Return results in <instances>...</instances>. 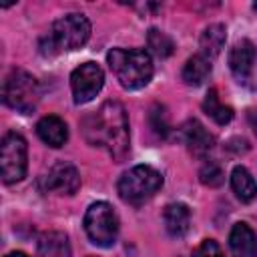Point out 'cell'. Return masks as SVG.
<instances>
[{
    "mask_svg": "<svg viewBox=\"0 0 257 257\" xmlns=\"http://www.w3.org/2000/svg\"><path fill=\"white\" fill-rule=\"evenodd\" d=\"M229 249L233 257H257V235L247 223H235L229 233Z\"/></svg>",
    "mask_w": 257,
    "mask_h": 257,
    "instance_id": "7c38bea8",
    "label": "cell"
},
{
    "mask_svg": "<svg viewBox=\"0 0 257 257\" xmlns=\"http://www.w3.org/2000/svg\"><path fill=\"white\" fill-rule=\"evenodd\" d=\"M227 62L231 74L241 86L249 90H257V46L251 40L247 38L237 40L229 50Z\"/></svg>",
    "mask_w": 257,
    "mask_h": 257,
    "instance_id": "ba28073f",
    "label": "cell"
},
{
    "mask_svg": "<svg viewBox=\"0 0 257 257\" xmlns=\"http://www.w3.org/2000/svg\"><path fill=\"white\" fill-rule=\"evenodd\" d=\"M28 169V145L22 135L10 131L0 145V175L6 185L18 183L26 177Z\"/></svg>",
    "mask_w": 257,
    "mask_h": 257,
    "instance_id": "52a82bcc",
    "label": "cell"
},
{
    "mask_svg": "<svg viewBox=\"0 0 257 257\" xmlns=\"http://www.w3.org/2000/svg\"><path fill=\"white\" fill-rule=\"evenodd\" d=\"M147 44H149L151 52L155 56H159V58H169L175 52L173 38L167 32L159 30V28H149V32H147Z\"/></svg>",
    "mask_w": 257,
    "mask_h": 257,
    "instance_id": "ffe728a7",
    "label": "cell"
},
{
    "mask_svg": "<svg viewBox=\"0 0 257 257\" xmlns=\"http://www.w3.org/2000/svg\"><path fill=\"white\" fill-rule=\"evenodd\" d=\"M249 124H251V128H253L255 135H257V108H251V110H249Z\"/></svg>",
    "mask_w": 257,
    "mask_h": 257,
    "instance_id": "cb8c5ba5",
    "label": "cell"
},
{
    "mask_svg": "<svg viewBox=\"0 0 257 257\" xmlns=\"http://www.w3.org/2000/svg\"><path fill=\"white\" fill-rule=\"evenodd\" d=\"M163 221H165V229L171 237H183L187 235L189 227H191V211L185 203H169L163 211Z\"/></svg>",
    "mask_w": 257,
    "mask_h": 257,
    "instance_id": "9a60e30c",
    "label": "cell"
},
{
    "mask_svg": "<svg viewBox=\"0 0 257 257\" xmlns=\"http://www.w3.org/2000/svg\"><path fill=\"white\" fill-rule=\"evenodd\" d=\"M225 40H227V28H225V24H221V22L209 24L201 32V38H199V54H203L209 60L217 58L221 54L223 46H225Z\"/></svg>",
    "mask_w": 257,
    "mask_h": 257,
    "instance_id": "2e32d148",
    "label": "cell"
},
{
    "mask_svg": "<svg viewBox=\"0 0 257 257\" xmlns=\"http://www.w3.org/2000/svg\"><path fill=\"white\" fill-rule=\"evenodd\" d=\"M90 38V22L80 12H68L56 18L50 30L40 38V54L56 56L60 52H70L82 48Z\"/></svg>",
    "mask_w": 257,
    "mask_h": 257,
    "instance_id": "7a4b0ae2",
    "label": "cell"
},
{
    "mask_svg": "<svg viewBox=\"0 0 257 257\" xmlns=\"http://www.w3.org/2000/svg\"><path fill=\"white\" fill-rule=\"evenodd\" d=\"M2 100L6 106H10L22 114L34 112L38 106V100H40L38 80L22 68L10 70L2 82Z\"/></svg>",
    "mask_w": 257,
    "mask_h": 257,
    "instance_id": "5b68a950",
    "label": "cell"
},
{
    "mask_svg": "<svg viewBox=\"0 0 257 257\" xmlns=\"http://www.w3.org/2000/svg\"><path fill=\"white\" fill-rule=\"evenodd\" d=\"M6 257H28L26 253H22V251H12V253H8Z\"/></svg>",
    "mask_w": 257,
    "mask_h": 257,
    "instance_id": "d4e9b609",
    "label": "cell"
},
{
    "mask_svg": "<svg viewBox=\"0 0 257 257\" xmlns=\"http://www.w3.org/2000/svg\"><path fill=\"white\" fill-rule=\"evenodd\" d=\"M84 231L96 247L108 249L116 243L118 237V217L110 203L96 201L84 213Z\"/></svg>",
    "mask_w": 257,
    "mask_h": 257,
    "instance_id": "8992f818",
    "label": "cell"
},
{
    "mask_svg": "<svg viewBox=\"0 0 257 257\" xmlns=\"http://www.w3.org/2000/svg\"><path fill=\"white\" fill-rule=\"evenodd\" d=\"M36 257H72L70 241L62 231H46L38 237Z\"/></svg>",
    "mask_w": 257,
    "mask_h": 257,
    "instance_id": "5bb4252c",
    "label": "cell"
},
{
    "mask_svg": "<svg viewBox=\"0 0 257 257\" xmlns=\"http://www.w3.org/2000/svg\"><path fill=\"white\" fill-rule=\"evenodd\" d=\"M209 74H211V60L205 58L203 54H193L185 62L181 78L189 86H199V84H203L209 78Z\"/></svg>",
    "mask_w": 257,
    "mask_h": 257,
    "instance_id": "e0dca14e",
    "label": "cell"
},
{
    "mask_svg": "<svg viewBox=\"0 0 257 257\" xmlns=\"http://www.w3.org/2000/svg\"><path fill=\"white\" fill-rule=\"evenodd\" d=\"M80 131L90 147L108 153L114 163H122L131 149L128 116L118 100H106L80 120Z\"/></svg>",
    "mask_w": 257,
    "mask_h": 257,
    "instance_id": "6da1fadb",
    "label": "cell"
},
{
    "mask_svg": "<svg viewBox=\"0 0 257 257\" xmlns=\"http://www.w3.org/2000/svg\"><path fill=\"white\" fill-rule=\"evenodd\" d=\"M88 257H94V255H88Z\"/></svg>",
    "mask_w": 257,
    "mask_h": 257,
    "instance_id": "4316f807",
    "label": "cell"
},
{
    "mask_svg": "<svg viewBox=\"0 0 257 257\" xmlns=\"http://www.w3.org/2000/svg\"><path fill=\"white\" fill-rule=\"evenodd\" d=\"M231 189L237 195V199L243 201V203L253 201L255 195H257V183H255L253 175L241 165H237L231 171Z\"/></svg>",
    "mask_w": 257,
    "mask_h": 257,
    "instance_id": "ac0fdd59",
    "label": "cell"
},
{
    "mask_svg": "<svg viewBox=\"0 0 257 257\" xmlns=\"http://www.w3.org/2000/svg\"><path fill=\"white\" fill-rule=\"evenodd\" d=\"M199 181H201L203 185H207V187H219V185H223V181H225V173H223V169H221L219 163L207 161V163L201 167V171H199Z\"/></svg>",
    "mask_w": 257,
    "mask_h": 257,
    "instance_id": "7402d4cb",
    "label": "cell"
},
{
    "mask_svg": "<svg viewBox=\"0 0 257 257\" xmlns=\"http://www.w3.org/2000/svg\"><path fill=\"white\" fill-rule=\"evenodd\" d=\"M193 257H225L221 245L215 239H205L201 241V245L193 251Z\"/></svg>",
    "mask_w": 257,
    "mask_h": 257,
    "instance_id": "603a6c76",
    "label": "cell"
},
{
    "mask_svg": "<svg viewBox=\"0 0 257 257\" xmlns=\"http://www.w3.org/2000/svg\"><path fill=\"white\" fill-rule=\"evenodd\" d=\"M104 84V72L96 62H82L70 74V90L76 104L90 102Z\"/></svg>",
    "mask_w": 257,
    "mask_h": 257,
    "instance_id": "9c48e42d",
    "label": "cell"
},
{
    "mask_svg": "<svg viewBox=\"0 0 257 257\" xmlns=\"http://www.w3.org/2000/svg\"><path fill=\"white\" fill-rule=\"evenodd\" d=\"M253 10H255V12H257V2H255V4H253Z\"/></svg>",
    "mask_w": 257,
    "mask_h": 257,
    "instance_id": "484cf974",
    "label": "cell"
},
{
    "mask_svg": "<svg viewBox=\"0 0 257 257\" xmlns=\"http://www.w3.org/2000/svg\"><path fill=\"white\" fill-rule=\"evenodd\" d=\"M38 187L42 193L74 195L80 187V175L72 163L58 161L38 179Z\"/></svg>",
    "mask_w": 257,
    "mask_h": 257,
    "instance_id": "30bf717a",
    "label": "cell"
},
{
    "mask_svg": "<svg viewBox=\"0 0 257 257\" xmlns=\"http://www.w3.org/2000/svg\"><path fill=\"white\" fill-rule=\"evenodd\" d=\"M36 135L48 147L58 149V147H62L68 141V126H66V122L60 116L48 114V116H42L36 122Z\"/></svg>",
    "mask_w": 257,
    "mask_h": 257,
    "instance_id": "4fadbf2b",
    "label": "cell"
},
{
    "mask_svg": "<svg viewBox=\"0 0 257 257\" xmlns=\"http://www.w3.org/2000/svg\"><path fill=\"white\" fill-rule=\"evenodd\" d=\"M161 187L163 175L149 165H137L124 171L116 183L118 197L128 205H143L145 201L153 199Z\"/></svg>",
    "mask_w": 257,
    "mask_h": 257,
    "instance_id": "277c9868",
    "label": "cell"
},
{
    "mask_svg": "<svg viewBox=\"0 0 257 257\" xmlns=\"http://www.w3.org/2000/svg\"><path fill=\"white\" fill-rule=\"evenodd\" d=\"M179 137H181V141L185 143V147L189 149V153H191L193 157H199V159L207 157L209 151H211L213 145H215L213 135H211L197 118H189L187 122H183L181 128H179Z\"/></svg>",
    "mask_w": 257,
    "mask_h": 257,
    "instance_id": "8fae6325",
    "label": "cell"
},
{
    "mask_svg": "<svg viewBox=\"0 0 257 257\" xmlns=\"http://www.w3.org/2000/svg\"><path fill=\"white\" fill-rule=\"evenodd\" d=\"M149 126L153 128V133L159 139H167L171 133V124H169V116L163 104H153L149 110Z\"/></svg>",
    "mask_w": 257,
    "mask_h": 257,
    "instance_id": "44dd1931",
    "label": "cell"
},
{
    "mask_svg": "<svg viewBox=\"0 0 257 257\" xmlns=\"http://www.w3.org/2000/svg\"><path fill=\"white\" fill-rule=\"evenodd\" d=\"M106 62L116 76L118 84L126 90H139L153 78V58L143 48H112L106 54Z\"/></svg>",
    "mask_w": 257,
    "mask_h": 257,
    "instance_id": "3957f363",
    "label": "cell"
},
{
    "mask_svg": "<svg viewBox=\"0 0 257 257\" xmlns=\"http://www.w3.org/2000/svg\"><path fill=\"white\" fill-rule=\"evenodd\" d=\"M203 110L217 122V124H227L231 122L233 118V108L229 104H225L221 98H219V92L217 88H209L205 100H203Z\"/></svg>",
    "mask_w": 257,
    "mask_h": 257,
    "instance_id": "d6986e66",
    "label": "cell"
}]
</instances>
